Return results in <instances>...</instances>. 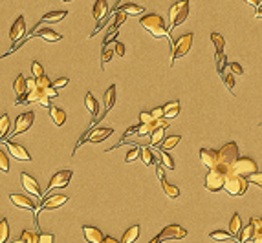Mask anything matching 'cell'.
I'll return each mask as SVG.
<instances>
[{"instance_id":"obj_32","label":"cell","mask_w":262,"mask_h":243,"mask_svg":"<svg viewBox=\"0 0 262 243\" xmlns=\"http://www.w3.org/2000/svg\"><path fill=\"white\" fill-rule=\"evenodd\" d=\"M161 188H163V192L167 194V198H171V199H176L180 196V188L174 187V185H169L165 179L161 181Z\"/></svg>"},{"instance_id":"obj_22","label":"cell","mask_w":262,"mask_h":243,"mask_svg":"<svg viewBox=\"0 0 262 243\" xmlns=\"http://www.w3.org/2000/svg\"><path fill=\"white\" fill-rule=\"evenodd\" d=\"M31 37H41V39H44V41H48V42H57V41H61L62 37L59 33H55L53 29H48V28H44V29H37V31H33V33L29 35V39Z\"/></svg>"},{"instance_id":"obj_55","label":"cell","mask_w":262,"mask_h":243,"mask_svg":"<svg viewBox=\"0 0 262 243\" xmlns=\"http://www.w3.org/2000/svg\"><path fill=\"white\" fill-rule=\"evenodd\" d=\"M132 133H138V126H131V128H129V130L125 132V135L129 137V135H132Z\"/></svg>"},{"instance_id":"obj_17","label":"cell","mask_w":262,"mask_h":243,"mask_svg":"<svg viewBox=\"0 0 262 243\" xmlns=\"http://www.w3.org/2000/svg\"><path fill=\"white\" fill-rule=\"evenodd\" d=\"M24 33H26V22H24V17H19V19L13 22V26H11L9 37H11V41L13 42H17L24 37Z\"/></svg>"},{"instance_id":"obj_50","label":"cell","mask_w":262,"mask_h":243,"mask_svg":"<svg viewBox=\"0 0 262 243\" xmlns=\"http://www.w3.org/2000/svg\"><path fill=\"white\" fill-rule=\"evenodd\" d=\"M127 21V15L125 13H121V11H119V15H116V22H114V24H112V26H114V28H119V26H121V24H123V22Z\"/></svg>"},{"instance_id":"obj_42","label":"cell","mask_w":262,"mask_h":243,"mask_svg":"<svg viewBox=\"0 0 262 243\" xmlns=\"http://www.w3.org/2000/svg\"><path fill=\"white\" fill-rule=\"evenodd\" d=\"M112 55H114V46H103V53H101V63H103V66H105V63H108L112 59Z\"/></svg>"},{"instance_id":"obj_37","label":"cell","mask_w":262,"mask_h":243,"mask_svg":"<svg viewBox=\"0 0 262 243\" xmlns=\"http://www.w3.org/2000/svg\"><path fill=\"white\" fill-rule=\"evenodd\" d=\"M211 42L214 44V48L216 51H224V46H226V41H224V37L218 33H211Z\"/></svg>"},{"instance_id":"obj_12","label":"cell","mask_w":262,"mask_h":243,"mask_svg":"<svg viewBox=\"0 0 262 243\" xmlns=\"http://www.w3.org/2000/svg\"><path fill=\"white\" fill-rule=\"evenodd\" d=\"M21 183H22V187H24V190H28L29 194L37 196V198H42V190H41V187H39V183H37V179L31 177L28 172L21 174Z\"/></svg>"},{"instance_id":"obj_54","label":"cell","mask_w":262,"mask_h":243,"mask_svg":"<svg viewBox=\"0 0 262 243\" xmlns=\"http://www.w3.org/2000/svg\"><path fill=\"white\" fill-rule=\"evenodd\" d=\"M151 115H152V119H156V121L161 119L163 117V108H161V106H159V108H154V110L151 111Z\"/></svg>"},{"instance_id":"obj_20","label":"cell","mask_w":262,"mask_h":243,"mask_svg":"<svg viewBox=\"0 0 262 243\" xmlns=\"http://www.w3.org/2000/svg\"><path fill=\"white\" fill-rule=\"evenodd\" d=\"M13 90H15V93H17V103L15 104H21L24 95H26V90H28V86H26V77L17 75V79H15V83H13Z\"/></svg>"},{"instance_id":"obj_2","label":"cell","mask_w":262,"mask_h":243,"mask_svg":"<svg viewBox=\"0 0 262 243\" xmlns=\"http://www.w3.org/2000/svg\"><path fill=\"white\" fill-rule=\"evenodd\" d=\"M139 24H141V26H143L154 39L169 37V29L165 28V22H163V19H161L159 15H154V13L145 15V17L139 21Z\"/></svg>"},{"instance_id":"obj_45","label":"cell","mask_w":262,"mask_h":243,"mask_svg":"<svg viewBox=\"0 0 262 243\" xmlns=\"http://www.w3.org/2000/svg\"><path fill=\"white\" fill-rule=\"evenodd\" d=\"M141 159H143V163H145V165H152V163H154V157H152V152L151 150H149V148H141Z\"/></svg>"},{"instance_id":"obj_5","label":"cell","mask_w":262,"mask_h":243,"mask_svg":"<svg viewBox=\"0 0 262 243\" xmlns=\"http://www.w3.org/2000/svg\"><path fill=\"white\" fill-rule=\"evenodd\" d=\"M235 174H238L242 177H249V176H253V174L259 172V167H257V163L251 157H238V159L233 163V167H231Z\"/></svg>"},{"instance_id":"obj_23","label":"cell","mask_w":262,"mask_h":243,"mask_svg":"<svg viewBox=\"0 0 262 243\" xmlns=\"http://www.w3.org/2000/svg\"><path fill=\"white\" fill-rule=\"evenodd\" d=\"M106 11H108V6L105 0H97L96 6H94V19L97 22H101L103 19H106Z\"/></svg>"},{"instance_id":"obj_14","label":"cell","mask_w":262,"mask_h":243,"mask_svg":"<svg viewBox=\"0 0 262 243\" xmlns=\"http://www.w3.org/2000/svg\"><path fill=\"white\" fill-rule=\"evenodd\" d=\"M68 201V198L66 196H52V198H48V199H44V203L41 205V208L37 210V214H35V220L39 218V212H44V210H53V208H59L61 205H64V203Z\"/></svg>"},{"instance_id":"obj_27","label":"cell","mask_w":262,"mask_h":243,"mask_svg":"<svg viewBox=\"0 0 262 243\" xmlns=\"http://www.w3.org/2000/svg\"><path fill=\"white\" fill-rule=\"evenodd\" d=\"M117 9L125 15H141L145 9L141 6H136V4H121V6H117Z\"/></svg>"},{"instance_id":"obj_51","label":"cell","mask_w":262,"mask_h":243,"mask_svg":"<svg viewBox=\"0 0 262 243\" xmlns=\"http://www.w3.org/2000/svg\"><path fill=\"white\" fill-rule=\"evenodd\" d=\"M114 53H117L119 57H123L125 55V46L121 44L119 41L114 42Z\"/></svg>"},{"instance_id":"obj_28","label":"cell","mask_w":262,"mask_h":243,"mask_svg":"<svg viewBox=\"0 0 262 243\" xmlns=\"http://www.w3.org/2000/svg\"><path fill=\"white\" fill-rule=\"evenodd\" d=\"M138 236H139V227L134 225L131 229H127V232H125L123 238H121V243H134L138 240Z\"/></svg>"},{"instance_id":"obj_38","label":"cell","mask_w":262,"mask_h":243,"mask_svg":"<svg viewBox=\"0 0 262 243\" xmlns=\"http://www.w3.org/2000/svg\"><path fill=\"white\" fill-rule=\"evenodd\" d=\"M163 135H165V128H158V130L151 135V145L152 146L159 145V143L163 141Z\"/></svg>"},{"instance_id":"obj_34","label":"cell","mask_w":262,"mask_h":243,"mask_svg":"<svg viewBox=\"0 0 262 243\" xmlns=\"http://www.w3.org/2000/svg\"><path fill=\"white\" fill-rule=\"evenodd\" d=\"M7 238H9V223L7 220H0V243H6Z\"/></svg>"},{"instance_id":"obj_1","label":"cell","mask_w":262,"mask_h":243,"mask_svg":"<svg viewBox=\"0 0 262 243\" xmlns=\"http://www.w3.org/2000/svg\"><path fill=\"white\" fill-rule=\"evenodd\" d=\"M233 172L229 167H220V165H214L206 177V188L211 192H218L224 188V183L228 179V176Z\"/></svg>"},{"instance_id":"obj_53","label":"cell","mask_w":262,"mask_h":243,"mask_svg":"<svg viewBox=\"0 0 262 243\" xmlns=\"http://www.w3.org/2000/svg\"><path fill=\"white\" fill-rule=\"evenodd\" d=\"M66 84H68V79H66V77H62V79H57V81H55L53 84H52V86H53V88H55V90L59 91V88L66 86Z\"/></svg>"},{"instance_id":"obj_8","label":"cell","mask_w":262,"mask_h":243,"mask_svg":"<svg viewBox=\"0 0 262 243\" xmlns=\"http://www.w3.org/2000/svg\"><path fill=\"white\" fill-rule=\"evenodd\" d=\"M191 46H193V33H187L183 37H180L178 41L173 44V63L176 59H182L183 55H187Z\"/></svg>"},{"instance_id":"obj_40","label":"cell","mask_w":262,"mask_h":243,"mask_svg":"<svg viewBox=\"0 0 262 243\" xmlns=\"http://www.w3.org/2000/svg\"><path fill=\"white\" fill-rule=\"evenodd\" d=\"M224 66H226V55H224V51H216V69H218V73H224Z\"/></svg>"},{"instance_id":"obj_58","label":"cell","mask_w":262,"mask_h":243,"mask_svg":"<svg viewBox=\"0 0 262 243\" xmlns=\"http://www.w3.org/2000/svg\"><path fill=\"white\" fill-rule=\"evenodd\" d=\"M11 243H22V242H21V238H19V240H15V242H11Z\"/></svg>"},{"instance_id":"obj_9","label":"cell","mask_w":262,"mask_h":243,"mask_svg":"<svg viewBox=\"0 0 262 243\" xmlns=\"http://www.w3.org/2000/svg\"><path fill=\"white\" fill-rule=\"evenodd\" d=\"M72 176H74L72 170H61V172L53 174V176H52V179H50V183H48V187H46V192L53 190V188H64L70 181H72Z\"/></svg>"},{"instance_id":"obj_7","label":"cell","mask_w":262,"mask_h":243,"mask_svg":"<svg viewBox=\"0 0 262 243\" xmlns=\"http://www.w3.org/2000/svg\"><path fill=\"white\" fill-rule=\"evenodd\" d=\"M189 15V2L187 0H182L178 4H174L169 11V17H171V28H176L180 24H183Z\"/></svg>"},{"instance_id":"obj_48","label":"cell","mask_w":262,"mask_h":243,"mask_svg":"<svg viewBox=\"0 0 262 243\" xmlns=\"http://www.w3.org/2000/svg\"><path fill=\"white\" fill-rule=\"evenodd\" d=\"M229 69H231L233 75H238V77L244 75V69H242V66L238 63H229Z\"/></svg>"},{"instance_id":"obj_30","label":"cell","mask_w":262,"mask_h":243,"mask_svg":"<svg viewBox=\"0 0 262 243\" xmlns=\"http://www.w3.org/2000/svg\"><path fill=\"white\" fill-rule=\"evenodd\" d=\"M240 230H242L240 216L235 214L233 218H231V223H229V232H231V236H233V238H238V234H240Z\"/></svg>"},{"instance_id":"obj_4","label":"cell","mask_w":262,"mask_h":243,"mask_svg":"<svg viewBox=\"0 0 262 243\" xmlns=\"http://www.w3.org/2000/svg\"><path fill=\"white\" fill-rule=\"evenodd\" d=\"M238 159V145L236 143H228V145H224L218 150L216 154V165H220V167H233V163Z\"/></svg>"},{"instance_id":"obj_52","label":"cell","mask_w":262,"mask_h":243,"mask_svg":"<svg viewBox=\"0 0 262 243\" xmlns=\"http://www.w3.org/2000/svg\"><path fill=\"white\" fill-rule=\"evenodd\" d=\"M37 243H53V234H39Z\"/></svg>"},{"instance_id":"obj_46","label":"cell","mask_w":262,"mask_h":243,"mask_svg":"<svg viewBox=\"0 0 262 243\" xmlns=\"http://www.w3.org/2000/svg\"><path fill=\"white\" fill-rule=\"evenodd\" d=\"M31 73H33V79H39V77L44 75V69H42L41 63H37V61L31 63Z\"/></svg>"},{"instance_id":"obj_6","label":"cell","mask_w":262,"mask_h":243,"mask_svg":"<svg viewBox=\"0 0 262 243\" xmlns=\"http://www.w3.org/2000/svg\"><path fill=\"white\" fill-rule=\"evenodd\" d=\"M185 236H187V230L183 227H180V225H169L151 243H163L167 240H183Z\"/></svg>"},{"instance_id":"obj_43","label":"cell","mask_w":262,"mask_h":243,"mask_svg":"<svg viewBox=\"0 0 262 243\" xmlns=\"http://www.w3.org/2000/svg\"><path fill=\"white\" fill-rule=\"evenodd\" d=\"M0 170L2 172H9V161H7V154L0 148Z\"/></svg>"},{"instance_id":"obj_39","label":"cell","mask_w":262,"mask_h":243,"mask_svg":"<svg viewBox=\"0 0 262 243\" xmlns=\"http://www.w3.org/2000/svg\"><path fill=\"white\" fill-rule=\"evenodd\" d=\"M159 157H161V163L165 165L169 170H174L176 168V163H174V159L169 155V154H165V152H159Z\"/></svg>"},{"instance_id":"obj_47","label":"cell","mask_w":262,"mask_h":243,"mask_svg":"<svg viewBox=\"0 0 262 243\" xmlns=\"http://www.w3.org/2000/svg\"><path fill=\"white\" fill-rule=\"evenodd\" d=\"M248 183H253V185L262 188V172H257V174H253V176H249Z\"/></svg>"},{"instance_id":"obj_59","label":"cell","mask_w":262,"mask_h":243,"mask_svg":"<svg viewBox=\"0 0 262 243\" xmlns=\"http://www.w3.org/2000/svg\"><path fill=\"white\" fill-rule=\"evenodd\" d=\"M261 223H262V220H261Z\"/></svg>"},{"instance_id":"obj_15","label":"cell","mask_w":262,"mask_h":243,"mask_svg":"<svg viewBox=\"0 0 262 243\" xmlns=\"http://www.w3.org/2000/svg\"><path fill=\"white\" fill-rule=\"evenodd\" d=\"M6 146H7V150H9V154H11L17 161H31V155L26 152V148L22 145L13 143V141H7Z\"/></svg>"},{"instance_id":"obj_29","label":"cell","mask_w":262,"mask_h":243,"mask_svg":"<svg viewBox=\"0 0 262 243\" xmlns=\"http://www.w3.org/2000/svg\"><path fill=\"white\" fill-rule=\"evenodd\" d=\"M84 104H86V108H88V111L94 115V117L99 113V103H97L96 97H94L92 93H86V97H84Z\"/></svg>"},{"instance_id":"obj_35","label":"cell","mask_w":262,"mask_h":243,"mask_svg":"<svg viewBox=\"0 0 262 243\" xmlns=\"http://www.w3.org/2000/svg\"><path fill=\"white\" fill-rule=\"evenodd\" d=\"M9 132V117H7V113H2V117H0V139H4Z\"/></svg>"},{"instance_id":"obj_56","label":"cell","mask_w":262,"mask_h":243,"mask_svg":"<svg viewBox=\"0 0 262 243\" xmlns=\"http://www.w3.org/2000/svg\"><path fill=\"white\" fill-rule=\"evenodd\" d=\"M101 243H119L117 240H114V238H110V236H105V240Z\"/></svg>"},{"instance_id":"obj_44","label":"cell","mask_w":262,"mask_h":243,"mask_svg":"<svg viewBox=\"0 0 262 243\" xmlns=\"http://www.w3.org/2000/svg\"><path fill=\"white\" fill-rule=\"evenodd\" d=\"M132 146H134V148H132L131 152L127 154V157H125V163H132V161H134L139 155V152H141L139 145H132Z\"/></svg>"},{"instance_id":"obj_36","label":"cell","mask_w":262,"mask_h":243,"mask_svg":"<svg viewBox=\"0 0 262 243\" xmlns=\"http://www.w3.org/2000/svg\"><path fill=\"white\" fill-rule=\"evenodd\" d=\"M209 236H211V240H214V242H226V240H231V238H233L229 232H226V230H214Z\"/></svg>"},{"instance_id":"obj_21","label":"cell","mask_w":262,"mask_h":243,"mask_svg":"<svg viewBox=\"0 0 262 243\" xmlns=\"http://www.w3.org/2000/svg\"><path fill=\"white\" fill-rule=\"evenodd\" d=\"M9 199L13 201L15 207L19 208H26V210H33L35 208V203L29 199V198H26V196L22 194H9Z\"/></svg>"},{"instance_id":"obj_41","label":"cell","mask_w":262,"mask_h":243,"mask_svg":"<svg viewBox=\"0 0 262 243\" xmlns=\"http://www.w3.org/2000/svg\"><path fill=\"white\" fill-rule=\"evenodd\" d=\"M222 77H224V83H226V86L229 88V91L233 93L235 91V75L231 73V71H228V73H222Z\"/></svg>"},{"instance_id":"obj_49","label":"cell","mask_w":262,"mask_h":243,"mask_svg":"<svg viewBox=\"0 0 262 243\" xmlns=\"http://www.w3.org/2000/svg\"><path fill=\"white\" fill-rule=\"evenodd\" d=\"M139 121H141V125H149V123L156 121V119H152L151 113H147V111H141V113H139Z\"/></svg>"},{"instance_id":"obj_18","label":"cell","mask_w":262,"mask_h":243,"mask_svg":"<svg viewBox=\"0 0 262 243\" xmlns=\"http://www.w3.org/2000/svg\"><path fill=\"white\" fill-rule=\"evenodd\" d=\"M83 232H84V240H86L88 243H101L105 240V234L97 229V227H88V225H84Z\"/></svg>"},{"instance_id":"obj_31","label":"cell","mask_w":262,"mask_h":243,"mask_svg":"<svg viewBox=\"0 0 262 243\" xmlns=\"http://www.w3.org/2000/svg\"><path fill=\"white\" fill-rule=\"evenodd\" d=\"M66 15H68L66 11H50V13H46L42 17L41 24H44V22H61Z\"/></svg>"},{"instance_id":"obj_26","label":"cell","mask_w":262,"mask_h":243,"mask_svg":"<svg viewBox=\"0 0 262 243\" xmlns=\"http://www.w3.org/2000/svg\"><path fill=\"white\" fill-rule=\"evenodd\" d=\"M114 104H116V86L112 84L110 88L105 91V111L112 110Z\"/></svg>"},{"instance_id":"obj_16","label":"cell","mask_w":262,"mask_h":243,"mask_svg":"<svg viewBox=\"0 0 262 243\" xmlns=\"http://www.w3.org/2000/svg\"><path fill=\"white\" fill-rule=\"evenodd\" d=\"M167 126H169V123H167L165 119H158V121H152L149 125L138 126V135H149V133L152 135L158 128H167Z\"/></svg>"},{"instance_id":"obj_24","label":"cell","mask_w":262,"mask_h":243,"mask_svg":"<svg viewBox=\"0 0 262 243\" xmlns=\"http://www.w3.org/2000/svg\"><path fill=\"white\" fill-rule=\"evenodd\" d=\"M180 113V103L178 101H173V103H167L165 106H163V117L167 119H174L178 117Z\"/></svg>"},{"instance_id":"obj_11","label":"cell","mask_w":262,"mask_h":243,"mask_svg":"<svg viewBox=\"0 0 262 243\" xmlns=\"http://www.w3.org/2000/svg\"><path fill=\"white\" fill-rule=\"evenodd\" d=\"M112 132H114L112 128H96L94 132H90L88 135H84V137L81 139V141H79V145L76 146V150H77V148H79L81 145H83L84 141H92V143H101V141H105L106 137H110Z\"/></svg>"},{"instance_id":"obj_57","label":"cell","mask_w":262,"mask_h":243,"mask_svg":"<svg viewBox=\"0 0 262 243\" xmlns=\"http://www.w3.org/2000/svg\"><path fill=\"white\" fill-rule=\"evenodd\" d=\"M255 17H257V19H262V7H259V9H257Z\"/></svg>"},{"instance_id":"obj_3","label":"cell","mask_w":262,"mask_h":243,"mask_svg":"<svg viewBox=\"0 0 262 243\" xmlns=\"http://www.w3.org/2000/svg\"><path fill=\"white\" fill-rule=\"evenodd\" d=\"M224 190H226L229 196H244L246 190H248V179L238 176V174L231 172L228 176L226 183H224Z\"/></svg>"},{"instance_id":"obj_33","label":"cell","mask_w":262,"mask_h":243,"mask_svg":"<svg viewBox=\"0 0 262 243\" xmlns=\"http://www.w3.org/2000/svg\"><path fill=\"white\" fill-rule=\"evenodd\" d=\"M178 143H180V135H173V137L163 139L159 148H161V152H163V150H171V148H174V146L178 145Z\"/></svg>"},{"instance_id":"obj_10","label":"cell","mask_w":262,"mask_h":243,"mask_svg":"<svg viewBox=\"0 0 262 243\" xmlns=\"http://www.w3.org/2000/svg\"><path fill=\"white\" fill-rule=\"evenodd\" d=\"M33 121H35L33 111H24V113H21V115L17 117V121H15L13 135H19V133L28 132L29 128H31V125H33Z\"/></svg>"},{"instance_id":"obj_25","label":"cell","mask_w":262,"mask_h":243,"mask_svg":"<svg viewBox=\"0 0 262 243\" xmlns=\"http://www.w3.org/2000/svg\"><path fill=\"white\" fill-rule=\"evenodd\" d=\"M50 117L57 126H62L64 121H66V113H64V110L57 108V106H50Z\"/></svg>"},{"instance_id":"obj_13","label":"cell","mask_w":262,"mask_h":243,"mask_svg":"<svg viewBox=\"0 0 262 243\" xmlns=\"http://www.w3.org/2000/svg\"><path fill=\"white\" fill-rule=\"evenodd\" d=\"M261 220H257V218H251V221L248 223V227H244V229L240 230V234H238V240H240L242 243L249 242V240H253L257 234V230L261 229Z\"/></svg>"},{"instance_id":"obj_19","label":"cell","mask_w":262,"mask_h":243,"mask_svg":"<svg viewBox=\"0 0 262 243\" xmlns=\"http://www.w3.org/2000/svg\"><path fill=\"white\" fill-rule=\"evenodd\" d=\"M216 154H218V150H213V148H202L200 150L202 165L207 168H213L214 165H216Z\"/></svg>"}]
</instances>
